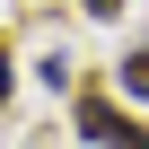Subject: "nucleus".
I'll list each match as a JSON object with an SVG mask.
<instances>
[{
  "label": "nucleus",
  "instance_id": "7ed1b4c3",
  "mask_svg": "<svg viewBox=\"0 0 149 149\" xmlns=\"http://www.w3.org/2000/svg\"><path fill=\"white\" fill-rule=\"evenodd\" d=\"M9 88H18V61H9V44H0V105H9Z\"/></svg>",
  "mask_w": 149,
  "mask_h": 149
},
{
  "label": "nucleus",
  "instance_id": "f03ea898",
  "mask_svg": "<svg viewBox=\"0 0 149 149\" xmlns=\"http://www.w3.org/2000/svg\"><path fill=\"white\" fill-rule=\"evenodd\" d=\"M114 79H123V97H140V105H149V44H140V53H123V61H114Z\"/></svg>",
  "mask_w": 149,
  "mask_h": 149
},
{
  "label": "nucleus",
  "instance_id": "20e7f679",
  "mask_svg": "<svg viewBox=\"0 0 149 149\" xmlns=\"http://www.w3.org/2000/svg\"><path fill=\"white\" fill-rule=\"evenodd\" d=\"M79 9H88V18H114V9H123V0H79Z\"/></svg>",
  "mask_w": 149,
  "mask_h": 149
},
{
  "label": "nucleus",
  "instance_id": "f257e3e1",
  "mask_svg": "<svg viewBox=\"0 0 149 149\" xmlns=\"http://www.w3.org/2000/svg\"><path fill=\"white\" fill-rule=\"evenodd\" d=\"M123 132H132V123H123V114H114L105 97H79V140H97V149H114Z\"/></svg>",
  "mask_w": 149,
  "mask_h": 149
}]
</instances>
